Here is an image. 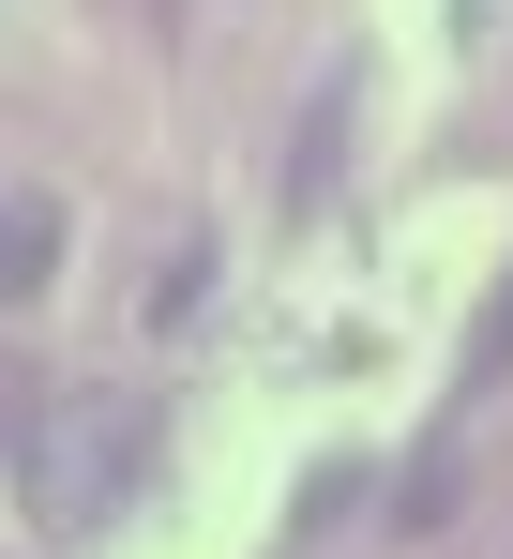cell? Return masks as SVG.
<instances>
[{
    "mask_svg": "<svg viewBox=\"0 0 513 559\" xmlns=\"http://www.w3.org/2000/svg\"><path fill=\"white\" fill-rule=\"evenodd\" d=\"M152 454H167V408H152V393H61V408H31V439H15V514H31L46 545H106V530L136 514Z\"/></svg>",
    "mask_w": 513,
    "mask_h": 559,
    "instance_id": "6da1fadb",
    "label": "cell"
},
{
    "mask_svg": "<svg viewBox=\"0 0 513 559\" xmlns=\"http://www.w3.org/2000/svg\"><path fill=\"white\" fill-rule=\"evenodd\" d=\"M46 273H61V212L46 197H0V302H31Z\"/></svg>",
    "mask_w": 513,
    "mask_h": 559,
    "instance_id": "7a4b0ae2",
    "label": "cell"
},
{
    "mask_svg": "<svg viewBox=\"0 0 513 559\" xmlns=\"http://www.w3.org/2000/svg\"><path fill=\"white\" fill-rule=\"evenodd\" d=\"M333 152H347V76H318V121H302V152H287V212H318Z\"/></svg>",
    "mask_w": 513,
    "mask_h": 559,
    "instance_id": "3957f363",
    "label": "cell"
},
{
    "mask_svg": "<svg viewBox=\"0 0 513 559\" xmlns=\"http://www.w3.org/2000/svg\"><path fill=\"white\" fill-rule=\"evenodd\" d=\"M513 364V287H499V318H484V348H468V378H499Z\"/></svg>",
    "mask_w": 513,
    "mask_h": 559,
    "instance_id": "277c9868",
    "label": "cell"
}]
</instances>
